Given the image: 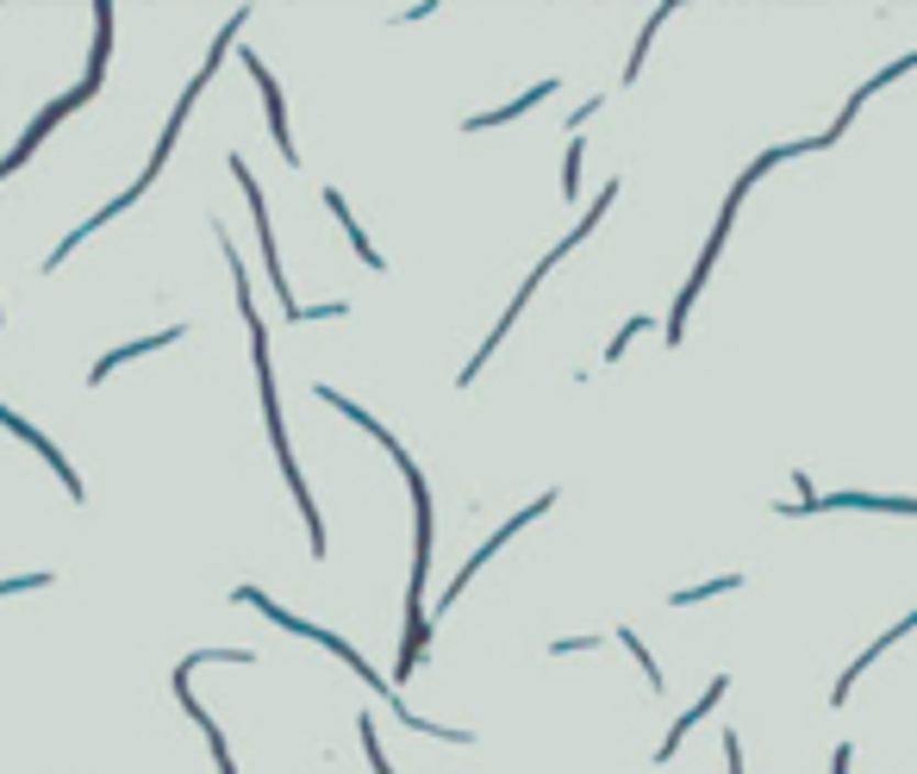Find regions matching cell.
Returning <instances> with one entry per match:
<instances>
[{
	"label": "cell",
	"instance_id": "cell-9",
	"mask_svg": "<svg viewBox=\"0 0 917 774\" xmlns=\"http://www.w3.org/2000/svg\"><path fill=\"white\" fill-rule=\"evenodd\" d=\"M743 587V575H711V580H699V587H681V594H669V606L681 612V606H706V600H718V594H737Z\"/></svg>",
	"mask_w": 917,
	"mask_h": 774
},
{
	"label": "cell",
	"instance_id": "cell-5",
	"mask_svg": "<svg viewBox=\"0 0 917 774\" xmlns=\"http://www.w3.org/2000/svg\"><path fill=\"white\" fill-rule=\"evenodd\" d=\"M550 95H555V81H537L531 95L506 100L499 113H475V119H468V125H462V132H487V125H512V119H524V113H531V107H543V100H550Z\"/></svg>",
	"mask_w": 917,
	"mask_h": 774
},
{
	"label": "cell",
	"instance_id": "cell-4",
	"mask_svg": "<svg viewBox=\"0 0 917 774\" xmlns=\"http://www.w3.org/2000/svg\"><path fill=\"white\" fill-rule=\"evenodd\" d=\"M725 694H730V681L718 675V681H711V687H706V699H699L693 712H681V718H674V725H669V737H662V750H655V762H674V750H681V737H687V731H693V725H699V718H706V712H718V699H725Z\"/></svg>",
	"mask_w": 917,
	"mask_h": 774
},
{
	"label": "cell",
	"instance_id": "cell-1",
	"mask_svg": "<svg viewBox=\"0 0 917 774\" xmlns=\"http://www.w3.org/2000/svg\"><path fill=\"white\" fill-rule=\"evenodd\" d=\"M786 519H811V512H893V519H917V500L898 494H811V500L781 506Z\"/></svg>",
	"mask_w": 917,
	"mask_h": 774
},
{
	"label": "cell",
	"instance_id": "cell-8",
	"mask_svg": "<svg viewBox=\"0 0 917 774\" xmlns=\"http://www.w3.org/2000/svg\"><path fill=\"white\" fill-rule=\"evenodd\" d=\"M325 207H331V213H338V225H344V232H350V244H356V256H363L368 269H387V263H382V251H375V244H368V237L356 232V213H350V207H344V194H338V188H325Z\"/></svg>",
	"mask_w": 917,
	"mask_h": 774
},
{
	"label": "cell",
	"instance_id": "cell-10",
	"mask_svg": "<svg viewBox=\"0 0 917 774\" xmlns=\"http://www.w3.org/2000/svg\"><path fill=\"white\" fill-rule=\"evenodd\" d=\"M669 13H674V7H655V13H650V25H643V38H637L631 63H625V88H631V81L643 76V57H650V51H655V38H662V25H669Z\"/></svg>",
	"mask_w": 917,
	"mask_h": 774
},
{
	"label": "cell",
	"instance_id": "cell-12",
	"mask_svg": "<svg viewBox=\"0 0 917 774\" xmlns=\"http://www.w3.org/2000/svg\"><path fill=\"white\" fill-rule=\"evenodd\" d=\"M637 331H650V312H631V325L618 331V338H611V350H606V363H618V356H625V350H631V338Z\"/></svg>",
	"mask_w": 917,
	"mask_h": 774
},
{
	"label": "cell",
	"instance_id": "cell-7",
	"mask_svg": "<svg viewBox=\"0 0 917 774\" xmlns=\"http://www.w3.org/2000/svg\"><path fill=\"white\" fill-rule=\"evenodd\" d=\"M175 338H181V325H175V331H156V338H137V344L113 350V356H100V363H95V368H88V382H107V375H113V368H119V363H132V356H151V350L175 344Z\"/></svg>",
	"mask_w": 917,
	"mask_h": 774
},
{
	"label": "cell",
	"instance_id": "cell-14",
	"mask_svg": "<svg viewBox=\"0 0 917 774\" xmlns=\"http://www.w3.org/2000/svg\"><path fill=\"white\" fill-rule=\"evenodd\" d=\"M599 638H562V643H550V656H574V650H593Z\"/></svg>",
	"mask_w": 917,
	"mask_h": 774
},
{
	"label": "cell",
	"instance_id": "cell-15",
	"mask_svg": "<svg viewBox=\"0 0 917 774\" xmlns=\"http://www.w3.org/2000/svg\"><path fill=\"white\" fill-rule=\"evenodd\" d=\"M0 319H7V312H0Z\"/></svg>",
	"mask_w": 917,
	"mask_h": 774
},
{
	"label": "cell",
	"instance_id": "cell-3",
	"mask_svg": "<svg viewBox=\"0 0 917 774\" xmlns=\"http://www.w3.org/2000/svg\"><path fill=\"white\" fill-rule=\"evenodd\" d=\"M912 631H917V612H905V619H898L893 631H886V638H874V643H868V650H861L855 662H849V668H842V681H837V687H830V699H837V706H842V699L855 694V681H861V675H868V668H874V662H880V650H893V643H898V638H912Z\"/></svg>",
	"mask_w": 917,
	"mask_h": 774
},
{
	"label": "cell",
	"instance_id": "cell-2",
	"mask_svg": "<svg viewBox=\"0 0 917 774\" xmlns=\"http://www.w3.org/2000/svg\"><path fill=\"white\" fill-rule=\"evenodd\" d=\"M550 506H555V494H543V500H531V506H524V512H512V519L499 524L494 538H487V543H480V550H475V556L462 562V575L450 580V587H443V606H456V594H462V587H468V580L480 575V562L494 556V550H506V538H512V531H524V524H531V519H543V512H550Z\"/></svg>",
	"mask_w": 917,
	"mask_h": 774
},
{
	"label": "cell",
	"instance_id": "cell-11",
	"mask_svg": "<svg viewBox=\"0 0 917 774\" xmlns=\"http://www.w3.org/2000/svg\"><path fill=\"white\" fill-rule=\"evenodd\" d=\"M618 643H625V650H631V662H637V668H643V681H650V694H662V668H655V662H650V643L637 638L631 624H618Z\"/></svg>",
	"mask_w": 917,
	"mask_h": 774
},
{
	"label": "cell",
	"instance_id": "cell-13",
	"mask_svg": "<svg viewBox=\"0 0 917 774\" xmlns=\"http://www.w3.org/2000/svg\"><path fill=\"white\" fill-rule=\"evenodd\" d=\"M725 769L743 774V737H737V731H725Z\"/></svg>",
	"mask_w": 917,
	"mask_h": 774
},
{
	"label": "cell",
	"instance_id": "cell-6",
	"mask_svg": "<svg viewBox=\"0 0 917 774\" xmlns=\"http://www.w3.org/2000/svg\"><path fill=\"white\" fill-rule=\"evenodd\" d=\"M244 69L256 76V88H263V100H268V125H275V137H281V151L294 156V137H287V113H281V88H275V76L263 69V57H256V51H244Z\"/></svg>",
	"mask_w": 917,
	"mask_h": 774
}]
</instances>
